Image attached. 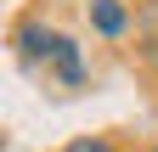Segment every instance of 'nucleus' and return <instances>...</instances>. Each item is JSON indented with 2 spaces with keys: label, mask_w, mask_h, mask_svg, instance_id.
Listing matches in <instances>:
<instances>
[{
  "label": "nucleus",
  "mask_w": 158,
  "mask_h": 152,
  "mask_svg": "<svg viewBox=\"0 0 158 152\" xmlns=\"http://www.w3.org/2000/svg\"><path fill=\"white\" fill-rule=\"evenodd\" d=\"M147 152H158V141H152V146H147Z\"/></svg>",
  "instance_id": "423d86ee"
},
{
  "label": "nucleus",
  "mask_w": 158,
  "mask_h": 152,
  "mask_svg": "<svg viewBox=\"0 0 158 152\" xmlns=\"http://www.w3.org/2000/svg\"><path fill=\"white\" fill-rule=\"evenodd\" d=\"M62 152H118V146H113L107 135H73V141H68Z\"/></svg>",
  "instance_id": "20e7f679"
},
{
  "label": "nucleus",
  "mask_w": 158,
  "mask_h": 152,
  "mask_svg": "<svg viewBox=\"0 0 158 152\" xmlns=\"http://www.w3.org/2000/svg\"><path fill=\"white\" fill-rule=\"evenodd\" d=\"M51 73H56L68 90H79V85H85V51H79V40H62V51H56Z\"/></svg>",
  "instance_id": "7ed1b4c3"
},
{
  "label": "nucleus",
  "mask_w": 158,
  "mask_h": 152,
  "mask_svg": "<svg viewBox=\"0 0 158 152\" xmlns=\"http://www.w3.org/2000/svg\"><path fill=\"white\" fill-rule=\"evenodd\" d=\"M62 40H68V34H56V28H45V23H40V17H23V23H17L11 28V45H17V56H23V62L34 68V62H56V51H62Z\"/></svg>",
  "instance_id": "f257e3e1"
},
{
  "label": "nucleus",
  "mask_w": 158,
  "mask_h": 152,
  "mask_svg": "<svg viewBox=\"0 0 158 152\" xmlns=\"http://www.w3.org/2000/svg\"><path fill=\"white\" fill-rule=\"evenodd\" d=\"M90 28L102 40H124L130 34V6L124 0H90Z\"/></svg>",
  "instance_id": "f03ea898"
},
{
  "label": "nucleus",
  "mask_w": 158,
  "mask_h": 152,
  "mask_svg": "<svg viewBox=\"0 0 158 152\" xmlns=\"http://www.w3.org/2000/svg\"><path fill=\"white\" fill-rule=\"evenodd\" d=\"M141 62H147V68H158V34H147V40H141Z\"/></svg>",
  "instance_id": "39448f33"
}]
</instances>
